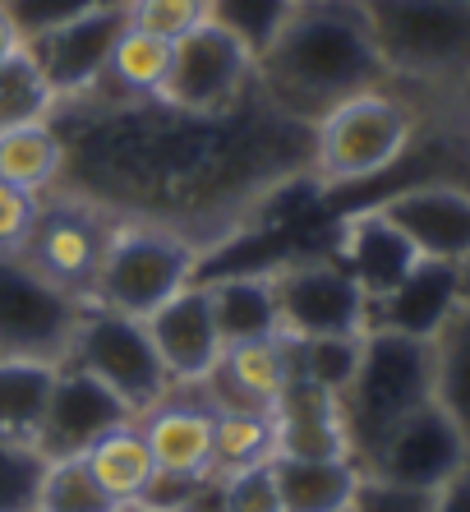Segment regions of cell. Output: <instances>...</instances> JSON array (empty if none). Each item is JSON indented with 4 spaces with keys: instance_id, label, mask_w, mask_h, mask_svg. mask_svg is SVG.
<instances>
[{
    "instance_id": "cell-27",
    "label": "cell",
    "mask_w": 470,
    "mask_h": 512,
    "mask_svg": "<svg viewBox=\"0 0 470 512\" xmlns=\"http://www.w3.org/2000/svg\"><path fill=\"white\" fill-rule=\"evenodd\" d=\"M56 383L51 360H0V439L37 443Z\"/></svg>"
},
{
    "instance_id": "cell-1",
    "label": "cell",
    "mask_w": 470,
    "mask_h": 512,
    "mask_svg": "<svg viewBox=\"0 0 470 512\" xmlns=\"http://www.w3.org/2000/svg\"><path fill=\"white\" fill-rule=\"evenodd\" d=\"M245 102L217 116H189L157 97L79 111V134L56 125L65 139L60 180H74L70 194L106 208L116 222H153L203 250V227H231L240 213H254L291 171L309 176L314 134L295 143L291 134L314 125L282 116L272 102L249 120L240 116Z\"/></svg>"
},
{
    "instance_id": "cell-6",
    "label": "cell",
    "mask_w": 470,
    "mask_h": 512,
    "mask_svg": "<svg viewBox=\"0 0 470 512\" xmlns=\"http://www.w3.org/2000/svg\"><path fill=\"white\" fill-rule=\"evenodd\" d=\"M65 360L79 365V370H88L97 383H106L120 402L130 406L134 420H143L148 411H157L162 402L176 397V383L166 374L143 319H125V314L93 310V305H88Z\"/></svg>"
},
{
    "instance_id": "cell-25",
    "label": "cell",
    "mask_w": 470,
    "mask_h": 512,
    "mask_svg": "<svg viewBox=\"0 0 470 512\" xmlns=\"http://www.w3.org/2000/svg\"><path fill=\"white\" fill-rule=\"evenodd\" d=\"M83 462H88V471L97 476V485H102L116 503L143 499L157 480V466H153V453H148V439H143L139 420L102 434V439L83 453Z\"/></svg>"
},
{
    "instance_id": "cell-9",
    "label": "cell",
    "mask_w": 470,
    "mask_h": 512,
    "mask_svg": "<svg viewBox=\"0 0 470 512\" xmlns=\"http://www.w3.org/2000/svg\"><path fill=\"white\" fill-rule=\"evenodd\" d=\"M388 70L434 74L470 60V0H360Z\"/></svg>"
},
{
    "instance_id": "cell-17",
    "label": "cell",
    "mask_w": 470,
    "mask_h": 512,
    "mask_svg": "<svg viewBox=\"0 0 470 512\" xmlns=\"http://www.w3.org/2000/svg\"><path fill=\"white\" fill-rule=\"evenodd\" d=\"M457 310H461L457 263L420 259L411 273L392 286L388 296L369 300V328H383V333H401V337L434 342V333Z\"/></svg>"
},
{
    "instance_id": "cell-28",
    "label": "cell",
    "mask_w": 470,
    "mask_h": 512,
    "mask_svg": "<svg viewBox=\"0 0 470 512\" xmlns=\"http://www.w3.org/2000/svg\"><path fill=\"white\" fill-rule=\"evenodd\" d=\"M429 346H434V402L457 420L470 443V305H461Z\"/></svg>"
},
{
    "instance_id": "cell-30",
    "label": "cell",
    "mask_w": 470,
    "mask_h": 512,
    "mask_svg": "<svg viewBox=\"0 0 470 512\" xmlns=\"http://www.w3.org/2000/svg\"><path fill=\"white\" fill-rule=\"evenodd\" d=\"M51 111H56V93H51L37 56L24 47L14 60L0 65V130L24 125V120H51Z\"/></svg>"
},
{
    "instance_id": "cell-4",
    "label": "cell",
    "mask_w": 470,
    "mask_h": 512,
    "mask_svg": "<svg viewBox=\"0 0 470 512\" xmlns=\"http://www.w3.org/2000/svg\"><path fill=\"white\" fill-rule=\"evenodd\" d=\"M199 263L203 250L180 231L153 227V222H120L97 263L88 305L125 314V319H148L162 300H171L180 286L199 277Z\"/></svg>"
},
{
    "instance_id": "cell-21",
    "label": "cell",
    "mask_w": 470,
    "mask_h": 512,
    "mask_svg": "<svg viewBox=\"0 0 470 512\" xmlns=\"http://www.w3.org/2000/svg\"><path fill=\"white\" fill-rule=\"evenodd\" d=\"M157 476L166 480H203L212 462V406L162 402L139 420Z\"/></svg>"
},
{
    "instance_id": "cell-23",
    "label": "cell",
    "mask_w": 470,
    "mask_h": 512,
    "mask_svg": "<svg viewBox=\"0 0 470 512\" xmlns=\"http://www.w3.org/2000/svg\"><path fill=\"white\" fill-rule=\"evenodd\" d=\"M203 286H208L212 323H217L222 346L277 337V300H272L268 273H231V277H217V282H203Z\"/></svg>"
},
{
    "instance_id": "cell-31",
    "label": "cell",
    "mask_w": 470,
    "mask_h": 512,
    "mask_svg": "<svg viewBox=\"0 0 470 512\" xmlns=\"http://www.w3.org/2000/svg\"><path fill=\"white\" fill-rule=\"evenodd\" d=\"M33 512H116V499L97 485L83 457H56L47 462Z\"/></svg>"
},
{
    "instance_id": "cell-15",
    "label": "cell",
    "mask_w": 470,
    "mask_h": 512,
    "mask_svg": "<svg viewBox=\"0 0 470 512\" xmlns=\"http://www.w3.org/2000/svg\"><path fill=\"white\" fill-rule=\"evenodd\" d=\"M378 208L420 259L461 263L470 254V190L461 185H411L388 194Z\"/></svg>"
},
{
    "instance_id": "cell-22",
    "label": "cell",
    "mask_w": 470,
    "mask_h": 512,
    "mask_svg": "<svg viewBox=\"0 0 470 512\" xmlns=\"http://www.w3.org/2000/svg\"><path fill=\"white\" fill-rule=\"evenodd\" d=\"M282 512H346L360 485V466L346 457H272Z\"/></svg>"
},
{
    "instance_id": "cell-29",
    "label": "cell",
    "mask_w": 470,
    "mask_h": 512,
    "mask_svg": "<svg viewBox=\"0 0 470 512\" xmlns=\"http://www.w3.org/2000/svg\"><path fill=\"white\" fill-rule=\"evenodd\" d=\"M286 356H291V379L318 383L328 393H346V383L355 379V365H360V346H365V333L360 337H282Z\"/></svg>"
},
{
    "instance_id": "cell-40",
    "label": "cell",
    "mask_w": 470,
    "mask_h": 512,
    "mask_svg": "<svg viewBox=\"0 0 470 512\" xmlns=\"http://www.w3.org/2000/svg\"><path fill=\"white\" fill-rule=\"evenodd\" d=\"M24 47H28V42H24V33L14 28L10 10L0 5V65H5V60H14V56H19V51H24Z\"/></svg>"
},
{
    "instance_id": "cell-7",
    "label": "cell",
    "mask_w": 470,
    "mask_h": 512,
    "mask_svg": "<svg viewBox=\"0 0 470 512\" xmlns=\"http://www.w3.org/2000/svg\"><path fill=\"white\" fill-rule=\"evenodd\" d=\"M79 296L60 291L19 250H0V360H60L70 356L83 319Z\"/></svg>"
},
{
    "instance_id": "cell-16",
    "label": "cell",
    "mask_w": 470,
    "mask_h": 512,
    "mask_svg": "<svg viewBox=\"0 0 470 512\" xmlns=\"http://www.w3.org/2000/svg\"><path fill=\"white\" fill-rule=\"evenodd\" d=\"M120 33H125V5L88 14L79 24H65V28H56V33L28 42V51H33L42 74H47L51 93H56V107L79 93H88V88L102 79Z\"/></svg>"
},
{
    "instance_id": "cell-36",
    "label": "cell",
    "mask_w": 470,
    "mask_h": 512,
    "mask_svg": "<svg viewBox=\"0 0 470 512\" xmlns=\"http://www.w3.org/2000/svg\"><path fill=\"white\" fill-rule=\"evenodd\" d=\"M217 512H282L277 480H272V462L217 480Z\"/></svg>"
},
{
    "instance_id": "cell-2",
    "label": "cell",
    "mask_w": 470,
    "mask_h": 512,
    "mask_svg": "<svg viewBox=\"0 0 470 512\" xmlns=\"http://www.w3.org/2000/svg\"><path fill=\"white\" fill-rule=\"evenodd\" d=\"M388 60L360 0H291L282 28L254 56V84L291 120H323L337 102L383 88Z\"/></svg>"
},
{
    "instance_id": "cell-19",
    "label": "cell",
    "mask_w": 470,
    "mask_h": 512,
    "mask_svg": "<svg viewBox=\"0 0 470 512\" xmlns=\"http://www.w3.org/2000/svg\"><path fill=\"white\" fill-rule=\"evenodd\" d=\"M272 443L277 457H346L351 462V439L341 420V397L318 388V383L291 379L286 393L272 402Z\"/></svg>"
},
{
    "instance_id": "cell-33",
    "label": "cell",
    "mask_w": 470,
    "mask_h": 512,
    "mask_svg": "<svg viewBox=\"0 0 470 512\" xmlns=\"http://www.w3.org/2000/svg\"><path fill=\"white\" fill-rule=\"evenodd\" d=\"M291 0H208V19L231 28L254 56L272 42V33L282 28Z\"/></svg>"
},
{
    "instance_id": "cell-38",
    "label": "cell",
    "mask_w": 470,
    "mask_h": 512,
    "mask_svg": "<svg viewBox=\"0 0 470 512\" xmlns=\"http://www.w3.org/2000/svg\"><path fill=\"white\" fill-rule=\"evenodd\" d=\"M37 203H42L37 194L0 180V250H19L24 245V236L37 222Z\"/></svg>"
},
{
    "instance_id": "cell-14",
    "label": "cell",
    "mask_w": 470,
    "mask_h": 512,
    "mask_svg": "<svg viewBox=\"0 0 470 512\" xmlns=\"http://www.w3.org/2000/svg\"><path fill=\"white\" fill-rule=\"evenodd\" d=\"M143 328L153 337L157 356H162L176 388H199L222 360V337H217V323H212V300L203 282L180 286L176 296L162 300L143 319Z\"/></svg>"
},
{
    "instance_id": "cell-41",
    "label": "cell",
    "mask_w": 470,
    "mask_h": 512,
    "mask_svg": "<svg viewBox=\"0 0 470 512\" xmlns=\"http://www.w3.org/2000/svg\"><path fill=\"white\" fill-rule=\"evenodd\" d=\"M457 291H461V305H470V254L457 263Z\"/></svg>"
},
{
    "instance_id": "cell-13",
    "label": "cell",
    "mask_w": 470,
    "mask_h": 512,
    "mask_svg": "<svg viewBox=\"0 0 470 512\" xmlns=\"http://www.w3.org/2000/svg\"><path fill=\"white\" fill-rule=\"evenodd\" d=\"M130 406L120 402L106 383H97L88 370L60 360L56 365V383H51L47 397V416H42V429H37V448L47 462L56 457H83L102 434L130 425Z\"/></svg>"
},
{
    "instance_id": "cell-37",
    "label": "cell",
    "mask_w": 470,
    "mask_h": 512,
    "mask_svg": "<svg viewBox=\"0 0 470 512\" xmlns=\"http://www.w3.org/2000/svg\"><path fill=\"white\" fill-rule=\"evenodd\" d=\"M351 512H434V489H411L378 476H360Z\"/></svg>"
},
{
    "instance_id": "cell-3",
    "label": "cell",
    "mask_w": 470,
    "mask_h": 512,
    "mask_svg": "<svg viewBox=\"0 0 470 512\" xmlns=\"http://www.w3.org/2000/svg\"><path fill=\"white\" fill-rule=\"evenodd\" d=\"M424 402H434V346L420 342V337L369 328L355 379L341 393L351 462L365 471L369 457L378 453V443Z\"/></svg>"
},
{
    "instance_id": "cell-8",
    "label": "cell",
    "mask_w": 470,
    "mask_h": 512,
    "mask_svg": "<svg viewBox=\"0 0 470 512\" xmlns=\"http://www.w3.org/2000/svg\"><path fill=\"white\" fill-rule=\"evenodd\" d=\"M249 93H254V51L231 28L203 19L194 33L171 42V70L157 102L189 116H217L240 107Z\"/></svg>"
},
{
    "instance_id": "cell-42",
    "label": "cell",
    "mask_w": 470,
    "mask_h": 512,
    "mask_svg": "<svg viewBox=\"0 0 470 512\" xmlns=\"http://www.w3.org/2000/svg\"><path fill=\"white\" fill-rule=\"evenodd\" d=\"M116 512H166V508H157L148 499H130V503H116Z\"/></svg>"
},
{
    "instance_id": "cell-10",
    "label": "cell",
    "mask_w": 470,
    "mask_h": 512,
    "mask_svg": "<svg viewBox=\"0 0 470 512\" xmlns=\"http://www.w3.org/2000/svg\"><path fill=\"white\" fill-rule=\"evenodd\" d=\"M277 300V337H360L369 333V300L337 259H291L268 268Z\"/></svg>"
},
{
    "instance_id": "cell-18",
    "label": "cell",
    "mask_w": 470,
    "mask_h": 512,
    "mask_svg": "<svg viewBox=\"0 0 470 512\" xmlns=\"http://www.w3.org/2000/svg\"><path fill=\"white\" fill-rule=\"evenodd\" d=\"M337 263L355 277V286L365 291V300L388 296L401 277L411 273L420 254L397 227L388 222L383 208H355L337 231Z\"/></svg>"
},
{
    "instance_id": "cell-39",
    "label": "cell",
    "mask_w": 470,
    "mask_h": 512,
    "mask_svg": "<svg viewBox=\"0 0 470 512\" xmlns=\"http://www.w3.org/2000/svg\"><path fill=\"white\" fill-rule=\"evenodd\" d=\"M434 512H470V466L434 494Z\"/></svg>"
},
{
    "instance_id": "cell-24",
    "label": "cell",
    "mask_w": 470,
    "mask_h": 512,
    "mask_svg": "<svg viewBox=\"0 0 470 512\" xmlns=\"http://www.w3.org/2000/svg\"><path fill=\"white\" fill-rule=\"evenodd\" d=\"M65 176V139H60L56 120H24V125H5L0 130V180L19 185L28 194L56 190Z\"/></svg>"
},
{
    "instance_id": "cell-5",
    "label": "cell",
    "mask_w": 470,
    "mask_h": 512,
    "mask_svg": "<svg viewBox=\"0 0 470 512\" xmlns=\"http://www.w3.org/2000/svg\"><path fill=\"white\" fill-rule=\"evenodd\" d=\"M415 120L406 102L388 97L383 88L355 93L314 120V143H309V180L318 185H355L374 180L411 148Z\"/></svg>"
},
{
    "instance_id": "cell-32",
    "label": "cell",
    "mask_w": 470,
    "mask_h": 512,
    "mask_svg": "<svg viewBox=\"0 0 470 512\" xmlns=\"http://www.w3.org/2000/svg\"><path fill=\"white\" fill-rule=\"evenodd\" d=\"M47 476V457L37 443L0 439V512H33Z\"/></svg>"
},
{
    "instance_id": "cell-11",
    "label": "cell",
    "mask_w": 470,
    "mask_h": 512,
    "mask_svg": "<svg viewBox=\"0 0 470 512\" xmlns=\"http://www.w3.org/2000/svg\"><path fill=\"white\" fill-rule=\"evenodd\" d=\"M116 217L97 208V203L79 199V194H60V199H42L37 203V222L24 236L19 254L33 263L42 277L70 291L88 305V291H93L97 263L106 254V240L116 236Z\"/></svg>"
},
{
    "instance_id": "cell-12",
    "label": "cell",
    "mask_w": 470,
    "mask_h": 512,
    "mask_svg": "<svg viewBox=\"0 0 470 512\" xmlns=\"http://www.w3.org/2000/svg\"><path fill=\"white\" fill-rule=\"evenodd\" d=\"M466 466H470V443L457 429V420L447 416L438 402H424L378 443V453L369 457V466L360 476H378V480H392V485L434 489L438 494Z\"/></svg>"
},
{
    "instance_id": "cell-35",
    "label": "cell",
    "mask_w": 470,
    "mask_h": 512,
    "mask_svg": "<svg viewBox=\"0 0 470 512\" xmlns=\"http://www.w3.org/2000/svg\"><path fill=\"white\" fill-rule=\"evenodd\" d=\"M203 19H208V0H125V24L162 42H180Z\"/></svg>"
},
{
    "instance_id": "cell-34",
    "label": "cell",
    "mask_w": 470,
    "mask_h": 512,
    "mask_svg": "<svg viewBox=\"0 0 470 512\" xmlns=\"http://www.w3.org/2000/svg\"><path fill=\"white\" fill-rule=\"evenodd\" d=\"M10 10L14 28L24 33V42H37V37L56 33L65 24H79L88 14H102V10H116L125 0H0Z\"/></svg>"
},
{
    "instance_id": "cell-43",
    "label": "cell",
    "mask_w": 470,
    "mask_h": 512,
    "mask_svg": "<svg viewBox=\"0 0 470 512\" xmlns=\"http://www.w3.org/2000/svg\"><path fill=\"white\" fill-rule=\"evenodd\" d=\"M346 512H351V508H346Z\"/></svg>"
},
{
    "instance_id": "cell-26",
    "label": "cell",
    "mask_w": 470,
    "mask_h": 512,
    "mask_svg": "<svg viewBox=\"0 0 470 512\" xmlns=\"http://www.w3.org/2000/svg\"><path fill=\"white\" fill-rule=\"evenodd\" d=\"M277 457L272 416L254 406H212V462L208 480H226L235 471L263 466Z\"/></svg>"
},
{
    "instance_id": "cell-20",
    "label": "cell",
    "mask_w": 470,
    "mask_h": 512,
    "mask_svg": "<svg viewBox=\"0 0 470 512\" xmlns=\"http://www.w3.org/2000/svg\"><path fill=\"white\" fill-rule=\"evenodd\" d=\"M291 383V356H286L282 337H263V342L222 346L217 370L199 383L212 397V406H254L272 411V402L286 393Z\"/></svg>"
}]
</instances>
